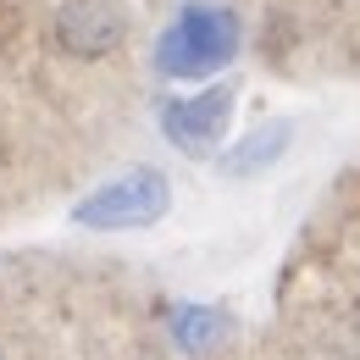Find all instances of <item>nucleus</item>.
I'll return each instance as SVG.
<instances>
[{
  "label": "nucleus",
  "mask_w": 360,
  "mask_h": 360,
  "mask_svg": "<svg viewBox=\"0 0 360 360\" xmlns=\"http://www.w3.org/2000/svg\"><path fill=\"white\" fill-rule=\"evenodd\" d=\"M161 211H167V183L155 178V172H134V178L100 188L94 200H84L78 205V222H89V227H144V222H155Z\"/></svg>",
  "instance_id": "obj_1"
},
{
  "label": "nucleus",
  "mask_w": 360,
  "mask_h": 360,
  "mask_svg": "<svg viewBox=\"0 0 360 360\" xmlns=\"http://www.w3.org/2000/svg\"><path fill=\"white\" fill-rule=\"evenodd\" d=\"M128 17L117 0H67L56 11V45L72 56H105L111 45H122Z\"/></svg>",
  "instance_id": "obj_2"
},
{
  "label": "nucleus",
  "mask_w": 360,
  "mask_h": 360,
  "mask_svg": "<svg viewBox=\"0 0 360 360\" xmlns=\"http://www.w3.org/2000/svg\"><path fill=\"white\" fill-rule=\"evenodd\" d=\"M233 56V17L227 11H188L183 28L167 39V67L172 72H200Z\"/></svg>",
  "instance_id": "obj_3"
},
{
  "label": "nucleus",
  "mask_w": 360,
  "mask_h": 360,
  "mask_svg": "<svg viewBox=\"0 0 360 360\" xmlns=\"http://www.w3.org/2000/svg\"><path fill=\"white\" fill-rule=\"evenodd\" d=\"M227 100H233L227 89H211L205 100H172L167 105V134H172V144L188 150V155L211 150L217 134L227 128Z\"/></svg>",
  "instance_id": "obj_4"
},
{
  "label": "nucleus",
  "mask_w": 360,
  "mask_h": 360,
  "mask_svg": "<svg viewBox=\"0 0 360 360\" xmlns=\"http://www.w3.org/2000/svg\"><path fill=\"white\" fill-rule=\"evenodd\" d=\"M277 150H283V128H266V134L255 139V144H250L244 155H233V161H227V172H250V167H261V161H271Z\"/></svg>",
  "instance_id": "obj_5"
}]
</instances>
